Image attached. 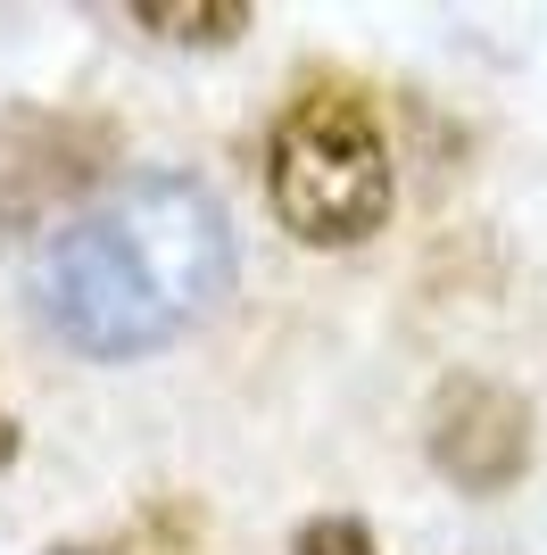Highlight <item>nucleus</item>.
<instances>
[{
	"label": "nucleus",
	"mask_w": 547,
	"mask_h": 555,
	"mask_svg": "<svg viewBox=\"0 0 547 555\" xmlns=\"http://www.w3.org/2000/svg\"><path fill=\"white\" fill-rule=\"evenodd\" d=\"M232 291V216L200 175H125L34 249V315L91 365H133Z\"/></svg>",
	"instance_id": "nucleus-1"
},
{
	"label": "nucleus",
	"mask_w": 547,
	"mask_h": 555,
	"mask_svg": "<svg viewBox=\"0 0 547 555\" xmlns=\"http://www.w3.org/2000/svg\"><path fill=\"white\" fill-rule=\"evenodd\" d=\"M266 208L298 249H357L398 208L382 116L357 92H298L266 133Z\"/></svg>",
	"instance_id": "nucleus-2"
},
{
	"label": "nucleus",
	"mask_w": 547,
	"mask_h": 555,
	"mask_svg": "<svg viewBox=\"0 0 547 555\" xmlns=\"http://www.w3.org/2000/svg\"><path fill=\"white\" fill-rule=\"evenodd\" d=\"M423 456L465 498H506L531 473V406L489 373H448L423 415Z\"/></svg>",
	"instance_id": "nucleus-3"
},
{
	"label": "nucleus",
	"mask_w": 547,
	"mask_h": 555,
	"mask_svg": "<svg viewBox=\"0 0 547 555\" xmlns=\"http://www.w3.org/2000/svg\"><path fill=\"white\" fill-rule=\"evenodd\" d=\"M125 17L158 42H200V50H225L232 34H250V0H133Z\"/></svg>",
	"instance_id": "nucleus-4"
},
{
	"label": "nucleus",
	"mask_w": 547,
	"mask_h": 555,
	"mask_svg": "<svg viewBox=\"0 0 547 555\" xmlns=\"http://www.w3.org/2000/svg\"><path fill=\"white\" fill-rule=\"evenodd\" d=\"M291 555H382V547H373V531L357 514H316V522H298Z\"/></svg>",
	"instance_id": "nucleus-5"
},
{
	"label": "nucleus",
	"mask_w": 547,
	"mask_h": 555,
	"mask_svg": "<svg viewBox=\"0 0 547 555\" xmlns=\"http://www.w3.org/2000/svg\"><path fill=\"white\" fill-rule=\"evenodd\" d=\"M9 464H17V423L0 415V473H9Z\"/></svg>",
	"instance_id": "nucleus-6"
}]
</instances>
